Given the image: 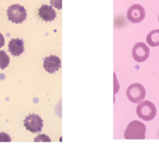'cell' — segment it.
Instances as JSON below:
<instances>
[{
    "label": "cell",
    "instance_id": "3",
    "mask_svg": "<svg viewBox=\"0 0 159 145\" xmlns=\"http://www.w3.org/2000/svg\"><path fill=\"white\" fill-rule=\"evenodd\" d=\"M8 19L14 24H21L27 18V10L19 4H14L7 10Z\"/></svg>",
    "mask_w": 159,
    "mask_h": 145
},
{
    "label": "cell",
    "instance_id": "9",
    "mask_svg": "<svg viewBox=\"0 0 159 145\" xmlns=\"http://www.w3.org/2000/svg\"><path fill=\"white\" fill-rule=\"evenodd\" d=\"M38 15L40 17L46 22H50V21L55 20V18H56V12L55 11L53 7L52 6H42L38 10Z\"/></svg>",
    "mask_w": 159,
    "mask_h": 145
},
{
    "label": "cell",
    "instance_id": "12",
    "mask_svg": "<svg viewBox=\"0 0 159 145\" xmlns=\"http://www.w3.org/2000/svg\"><path fill=\"white\" fill-rule=\"evenodd\" d=\"M10 64V57L4 51L0 50V69L4 70Z\"/></svg>",
    "mask_w": 159,
    "mask_h": 145
},
{
    "label": "cell",
    "instance_id": "13",
    "mask_svg": "<svg viewBox=\"0 0 159 145\" xmlns=\"http://www.w3.org/2000/svg\"><path fill=\"white\" fill-rule=\"evenodd\" d=\"M50 3H51L52 7H55V8H56L57 10H62V0H50Z\"/></svg>",
    "mask_w": 159,
    "mask_h": 145
},
{
    "label": "cell",
    "instance_id": "10",
    "mask_svg": "<svg viewBox=\"0 0 159 145\" xmlns=\"http://www.w3.org/2000/svg\"><path fill=\"white\" fill-rule=\"evenodd\" d=\"M9 51L13 56H20L24 52V41L20 39H12L9 43Z\"/></svg>",
    "mask_w": 159,
    "mask_h": 145
},
{
    "label": "cell",
    "instance_id": "2",
    "mask_svg": "<svg viewBox=\"0 0 159 145\" xmlns=\"http://www.w3.org/2000/svg\"><path fill=\"white\" fill-rule=\"evenodd\" d=\"M157 113L156 107L152 102L149 101L142 102L137 105V114L139 118L142 119L144 121H151L155 117Z\"/></svg>",
    "mask_w": 159,
    "mask_h": 145
},
{
    "label": "cell",
    "instance_id": "4",
    "mask_svg": "<svg viewBox=\"0 0 159 145\" xmlns=\"http://www.w3.org/2000/svg\"><path fill=\"white\" fill-rule=\"evenodd\" d=\"M126 95L129 100L133 103H139L144 99L146 90L140 84H133L128 88Z\"/></svg>",
    "mask_w": 159,
    "mask_h": 145
},
{
    "label": "cell",
    "instance_id": "15",
    "mask_svg": "<svg viewBox=\"0 0 159 145\" xmlns=\"http://www.w3.org/2000/svg\"><path fill=\"white\" fill-rule=\"evenodd\" d=\"M4 45H5V39H4L3 35L0 33V48L3 47Z\"/></svg>",
    "mask_w": 159,
    "mask_h": 145
},
{
    "label": "cell",
    "instance_id": "8",
    "mask_svg": "<svg viewBox=\"0 0 159 145\" xmlns=\"http://www.w3.org/2000/svg\"><path fill=\"white\" fill-rule=\"evenodd\" d=\"M61 59L56 56H50L44 59L43 67L49 74H54L61 68Z\"/></svg>",
    "mask_w": 159,
    "mask_h": 145
},
{
    "label": "cell",
    "instance_id": "1",
    "mask_svg": "<svg viewBox=\"0 0 159 145\" xmlns=\"http://www.w3.org/2000/svg\"><path fill=\"white\" fill-rule=\"evenodd\" d=\"M145 133L146 126L141 122L135 120L128 125L124 132V137L127 140H143Z\"/></svg>",
    "mask_w": 159,
    "mask_h": 145
},
{
    "label": "cell",
    "instance_id": "7",
    "mask_svg": "<svg viewBox=\"0 0 159 145\" xmlns=\"http://www.w3.org/2000/svg\"><path fill=\"white\" fill-rule=\"evenodd\" d=\"M149 48L143 42H138L134 46L132 51V56L136 62H145L149 57Z\"/></svg>",
    "mask_w": 159,
    "mask_h": 145
},
{
    "label": "cell",
    "instance_id": "11",
    "mask_svg": "<svg viewBox=\"0 0 159 145\" xmlns=\"http://www.w3.org/2000/svg\"><path fill=\"white\" fill-rule=\"evenodd\" d=\"M147 42L151 47L159 46V30H151L147 36Z\"/></svg>",
    "mask_w": 159,
    "mask_h": 145
},
{
    "label": "cell",
    "instance_id": "14",
    "mask_svg": "<svg viewBox=\"0 0 159 145\" xmlns=\"http://www.w3.org/2000/svg\"><path fill=\"white\" fill-rule=\"evenodd\" d=\"M11 138L6 133H0V142H10Z\"/></svg>",
    "mask_w": 159,
    "mask_h": 145
},
{
    "label": "cell",
    "instance_id": "5",
    "mask_svg": "<svg viewBox=\"0 0 159 145\" xmlns=\"http://www.w3.org/2000/svg\"><path fill=\"white\" fill-rule=\"evenodd\" d=\"M145 10L141 5L134 4L131 6L127 11V18L133 24H139L145 18Z\"/></svg>",
    "mask_w": 159,
    "mask_h": 145
},
{
    "label": "cell",
    "instance_id": "16",
    "mask_svg": "<svg viewBox=\"0 0 159 145\" xmlns=\"http://www.w3.org/2000/svg\"><path fill=\"white\" fill-rule=\"evenodd\" d=\"M158 22H159V16H158Z\"/></svg>",
    "mask_w": 159,
    "mask_h": 145
},
{
    "label": "cell",
    "instance_id": "6",
    "mask_svg": "<svg viewBox=\"0 0 159 145\" xmlns=\"http://www.w3.org/2000/svg\"><path fill=\"white\" fill-rule=\"evenodd\" d=\"M24 125L27 130L31 133H38L42 130L43 127V121L39 116L31 114L26 117Z\"/></svg>",
    "mask_w": 159,
    "mask_h": 145
}]
</instances>
